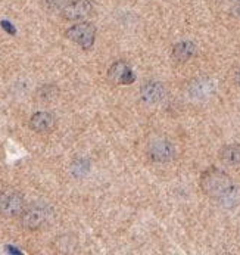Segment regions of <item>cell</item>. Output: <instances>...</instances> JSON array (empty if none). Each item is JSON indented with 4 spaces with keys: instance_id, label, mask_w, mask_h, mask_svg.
Masks as SVG:
<instances>
[{
    "instance_id": "cell-5",
    "label": "cell",
    "mask_w": 240,
    "mask_h": 255,
    "mask_svg": "<svg viewBox=\"0 0 240 255\" xmlns=\"http://www.w3.org/2000/svg\"><path fill=\"white\" fill-rule=\"evenodd\" d=\"M95 10L92 0H67L65 4L61 7V15L64 19L80 22L86 21Z\"/></svg>"
},
{
    "instance_id": "cell-6",
    "label": "cell",
    "mask_w": 240,
    "mask_h": 255,
    "mask_svg": "<svg viewBox=\"0 0 240 255\" xmlns=\"http://www.w3.org/2000/svg\"><path fill=\"white\" fill-rule=\"evenodd\" d=\"M146 153H147V158L155 164H168V162L174 161L177 150H175V146L172 145L170 140L156 139L149 143Z\"/></svg>"
},
{
    "instance_id": "cell-16",
    "label": "cell",
    "mask_w": 240,
    "mask_h": 255,
    "mask_svg": "<svg viewBox=\"0 0 240 255\" xmlns=\"http://www.w3.org/2000/svg\"><path fill=\"white\" fill-rule=\"evenodd\" d=\"M1 27L7 31V33H10V34H15V28L12 27V24L10 22H6V21H3L1 22Z\"/></svg>"
},
{
    "instance_id": "cell-15",
    "label": "cell",
    "mask_w": 240,
    "mask_h": 255,
    "mask_svg": "<svg viewBox=\"0 0 240 255\" xmlns=\"http://www.w3.org/2000/svg\"><path fill=\"white\" fill-rule=\"evenodd\" d=\"M218 204L221 205V207H224L226 210H235L236 207H239L240 205V189L235 184L233 186V189L229 192V193H226L220 201H218Z\"/></svg>"
},
{
    "instance_id": "cell-4",
    "label": "cell",
    "mask_w": 240,
    "mask_h": 255,
    "mask_svg": "<svg viewBox=\"0 0 240 255\" xmlns=\"http://www.w3.org/2000/svg\"><path fill=\"white\" fill-rule=\"evenodd\" d=\"M25 198L18 192H3L0 190V217L15 219L25 210Z\"/></svg>"
},
{
    "instance_id": "cell-10",
    "label": "cell",
    "mask_w": 240,
    "mask_h": 255,
    "mask_svg": "<svg viewBox=\"0 0 240 255\" xmlns=\"http://www.w3.org/2000/svg\"><path fill=\"white\" fill-rule=\"evenodd\" d=\"M56 126V118L52 112L47 111H38L31 115L30 121H28V127L34 131V133H49L55 128Z\"/></svg>"
},
{
    "instance_id": "cell-11",
    "label": "cell",
    "mask_w": 240,
    "mask_h": 255,
    "mask_svg": "<svg viewBox=\"0 0 240 255\" xmlns=\"http://www.w3.org/2000/svg\"><path fill=\"white\" fill-rule=\"evenodd\" d=\"M196 53H198V47L190 40H181L175 43L171 49V58L178 64L189 62L190 59L196 56Z\"/></svg>"
},
{
    "instance_id": "cell-3",
    "label": "cell",
    "mask_w": 240,
    "mask_h": 255,
    "mask_svg": "<svg viewBox=\"0 0 240 255\" xmlns=\"http://www.w3.org/2000/svg\"><path fill=\"white\" fill-rule=\"evenodd\" d=\"M65 37L81 49L89 50L96 41V27L89 21H80L69 27L65 31Z\"/></svg>"
},
{
    "instance_id": "cell-7",
    "label": "cell",
    "mask_w": 240,
    "mask_h": 255,
    "mask_svg": "<svg viewBox=\"0 0 240 255\" xmlns=\"http://www.w3.org/2000/svg\"><path fill=\"white\" fill-rule=\"evenodd\" d=\"M215 81L209 77H198L193 78L189 84H187V95L192 101L196 102H204L208 101L209 98L214 96L215 93Z\"/></svg>"
},
{
    "instance_id": "cell-8",
    "label": "cell",
    "mask_w": 240,
    "mask_h": 255,
    "mask_svg": "<svg viewBox=\"0 0 240 255\" xmlns=\"http://www.w3.org/2000/svg\"><path fill=\"white\" fill-rule=\"evenodd\" d=\"M108 80L118 86H130L136 81V74L125 61H115L108 70Z\"/></svg>"
},
{
    "instance_id": "cell-14",
    "label": "cell",
    "mask_w": 240,
    "mask_h": 255,
    "mask_svg": "<svg viewBox=\"0 0 240 255\" xmlns=\"http://www.w3.org/2000/svg\"><path fill=\"white\" fill-rule=\"evenodd\" d=\"M35 96H37V101L49 104L59 96V89L55 84H44V86L38 87Z\"/></svg>"
},
{
    "instance_id": "cell-2",
    "label": "cell",
    "mask_w": 240,
    "mask_h": 255,
    "mask_svg": "<svg viewBox=\"0 0 240 255\" xmlns=\"http://www.w3.org/2000/svg\"><path fill=\"white\" fill-rule=\"evenodd\" d=\"M52 216L53 211L46 202H33L31 205L25 207V210L19 216V221L25 230L35 232L46 226L50 221Z\"/></svg>"
},
{
    "instance_id": "cell-1",
    "label": "cell",
    "mask_w": 240,
    "mask_h": 255,
    "mask_svg": "<svg viewBox=\"0 0 240 255\" xmlns=\"http://www.w3.org/2000/svg\"><path fill=\"white\" fill-rule=\"evenodd\" d=\"M235 183L230 174L217 167H209L199 177V187L208 198L220 201L233 189Z\"/></svg>"
},
{
    "instance_id": "cell-13",
    "label": "cell",
    "mask_w": 240,
    "mask_h": 255,
    "mask_svg": "<svg viewBox=\"0 0 240 255\" xmlns=\"http://www.w3.org/2000/svg\"><path fill=\"white\" fill-rule=\"evenodd\" d=\"M92 164L89 159L86 158H78L75 161H72V164L69 165V173L74 179H83L90 173Z\"/></svg>"
},
{
    "instance_id": "cell-19",
    "label": "cell",
    "mask_w": 240,
    "mask_h": 255,
    "mask_svg": "<svg viewBox=\"0 0 240 255\" xmlns=\"http://www.w3.org/2000/svg\"><path fill=\"white\" fill-rule=\"evenodd\" d=\"M235 83L240 87V68L236 71V74H235Z\"/></svg>"
},
{
    "instance_id": "cell-9",
    "label": "cell",
    "mask_w": 240,
    "mask_h": 255,
    "mask_svg": "<svg viewBox=\"0 0 240 255\" xmlns=\"http://www.w3.org/2000/svg\"><path fill=\"white\" fill-rule=\"evenodd\" d=\"M167 95L165 86L161 81H147L140 87V99L146 105H156L164 101Z\"/></svg>"
},
{
    "instance_id": "cell-17",
    "label": "cell",
    "mask_w": 240,
    "mask_h": 255,
    "mask_svg": "<svg viewBox=\"0 0 240 255\" xmlns=\"http://www.w3.org/2000/svg\"><path fill=\"white\" fill-rule=\"evenodd\" d=\"M233 15L236 16V18H240V0L238 1H235V4H233Z\"/></svg>"
},
{
    "instance_id": "cell-12",
    "label": "cell",
    "mask_w": 240,
    "mask_h": 255,
    "mask_svg": "<svg viewBox=\"0 0 240 255\" xmlns=\"http://www.w3.org/2000/svg\"><path fill=\"white\" fill-rule=\"evenodd\" d=\"M220 161L229 167L240 165V143H230L223 146L218 152Z\"/></svg>"
},
{
    "instance_id": "cell-18",
    "label": "cell",
    "mask_w": 240,
    "mask_h": 255,
    "mask_svg": "<svg viewBox=\"0 0 240 255\" xmlns=\"http://www.w3.org/2000/svg\"><path fill=\"white\" fill-rule=\"evenodd\" d=\"M6 250H7V253H10V254H21V251H18V250L13 248V247H6Z\"/></svg>"
},
{
    "instance_id": "cell-20",
    "label": "cell",
    "mask_w": 240,
    "mask_h": 255,
    "mask_svg": "<svg viewBox=\"0 0 240 255\" xmlns=\"http://www.w3.org/2000/svg\"><path fill=\"white\" fill-rule=\"evenodd\" d=\"M227 1H232V3H235V1H238V0H227Z\"/></svg>"
}]
</instances>
